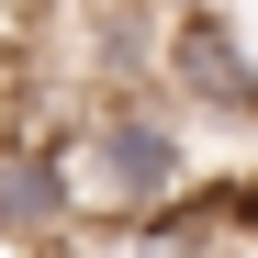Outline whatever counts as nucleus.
<instances>
[{
  "label": "nucleus",
  "mask_w": 258,
  "mask_h": 258,
  "mask_svg": "<svg viewBox=\"0 0 258 258\" xmlns=\"http://www.w3.org/2000/svg\"><path fill=\"white\" fill-rule=\"evenodd\" d=\"M68 180H79V213L90 225H157V213H180L202 180H191V112L146 90V101H101L68 123Z\"/></svg>",
  "instance_id": "1"
},
{
  "label": "nucleus",
  "mask_w": 258,
  "mask_h": 258,
  "mask_svg": "<svg viewBox=\"0 0 258 258\" xmlns=\"http://www.w3.org/2000/svg\"><path fill=\"white\" fill-rule=\"evenodd\" d=\"M168 101H180L191 123H258V56L247 34L225 12H180V34H168Z\"/></svg>",
  "instance_id": "2"
}]
</instances>
